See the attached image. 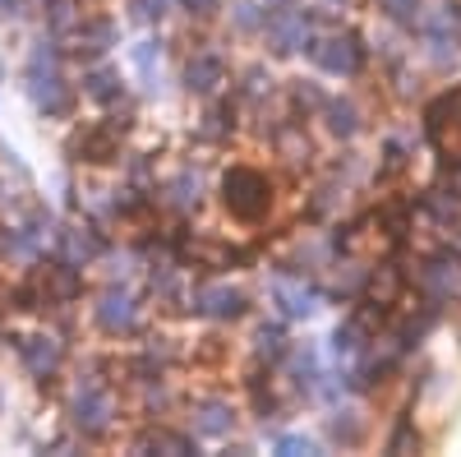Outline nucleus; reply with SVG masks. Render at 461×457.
I'll return each instance as SVG.
<instances>
[{
	"label": "nucleus",
	"instance_id": "nucleus-1",
	"mask_svg": "<svg viewBox=\"0 0 461 457\" xmlns=\"http://www.w3.org/2000/svg\"><path fill=\"white\" fill-rule=\"evenodd\" d=\"M23 93L51 121H65L74 111V102H79V84H69L65 51H60L56 37H37V42L28 47V56H23Z\"/></svg>",
	"mask_w": 461,
	"mask_h": 457
},
{
	"label": "nucleus",
	"instance_id": "nucleus-2",
	"mask_svg": "<svg viewBox=\"0 0 461 457\" xmlns=\"http://www.w3.org/2000/svg\"><path fill=\"white\" fill-rule=\"evenodd\" d=\"M65 421L79 439H106L121 421V402H115L111 384L97 374V370H79V379L69 384V398H65Z\"/></svg>",
	"mask_w": 461,
	"mask_h": 457
},
{
	"label": "nucleus",
	"instance_id": "nucleus-3",
	"mask_svg": "<svg viewBox=\"0 0 461 457\" xmlns=\"http://www.w3.org/2000/svg\"><path fill=\"white\" fill-rule=\"evenodd\" d=\"M217 195H221V208L230 213V222H263L267 208H273V180H267L263 167H249V162H236L230 171H221V185H217Z\"/></svg>",
	"mask_w": 461,
	"mask_h": 457
},
{
	"label": "nucleus",
	"instance_id": "nucleus-4",
	"mask_svg": "<svg viewBox=\"0 0 461 457\" xmlns=\"http://www.w3.org/2000/svg\"><path fill=\"white\" fill-rule=\"evenodd\" d=\"M134 116H115L106 111L102 121H88V125H74L69 134V158L84 162V167H111V162H125V134H130Z\"/></svg>",
	"mask_w": 461,
	"mask_h": 457
},
{
	"label": "nucleus",
	"instance_id": "nucleus-5",
	"mask_svg": "<svg viewBox=\"0 0 461 457\" xmlns=\"http://www.w3.org/2000/svg\"><path fill=\"white\" fill-rule=\"evenodd\" d=\"M88 324H93L102 337H111V342L134 337V333L143 328V305H139V296L130 291V282H106V287L93 296V305H88Z\"/></svg>",
	"mask_w": 461,
	"mask_h": 457
},
{
	"label": "nucleus",
	"instance_id": "nucleus-6",
	"mask_svg": "<svg viewBox=\"0 0 461 457\" xmlns=\"http://www.w3.org/2000/svg\"><path fill=\"white\" fill-rule=\"evenodd\" d=\"M304 51H310L314 69L332 74V79H356V74L365 69V56H369L365 37H360V32H351V28H328V32H314Z\"/></svg>",
	"mask_w": 461,
	"mask_h": 457
},
{
	"label": "nucleus",
	"instance_id": "nucleus-7",
	"mask_svg": "<svg viewBox=\"0 0 461 457\" xmlns=\"http://www.w3.org/2000/svg\"><path fill=\"white\" fill-rule=\"evenodd\" d=\"M185 305H189V315L203 319V324H240L249 315V291L226 282V278H208V282L185 291Z\"/></svg>",
	"mask_w": 461,
	"mask_h": 457
},
{
	"label": "nucleus",
	"instance_id": "nucleus-8",
	"mask_svg": "<svg viewBox=\"0 0 461 457\" xmlns=\"http://www.w3.org/2000/svg\"><path fill=\"white\" fill-rule=\"evenodd\" d=\"M319 32L314 23V10L310 5H267V19H263V47L267 56H295L310 47V37Z\"/></svg>",
	"mask_w": 461,
	"mask_h": 457
},
{
	"label": "nucleus",
	"instance_id": "nucleus-9",
	"mask_svg": "<svg viewBox=\"0 0 461 457\" xmlns=\"http://www.w3.org/2000/svg\"><path fill=\"white\" fill-rule=\"evenodd\" d=\"M14 356H19V370L32 379V384H51V379H60L65 370V342L60 333H28L14 342Z\"/></svg>",
	"mask_w": 461,
	"mask_h": 457
},
{
	"label": "nucleus",
	"instance_id": "nucleus-10",
	"mask_svg": "<svg viewBox=\"0 0 461 457\" xmlns=\"http://www.w3.org/2000/svg\"><path fill=\"white\" fill-rule=\"evenodd\" d=\"M185 416H189L185 425H189V434H194V439H230V430H236V421H240L236 402H230L226 393H199V398H189Z\"/></svg>",
	"mask_w": 461,
	"mask_h": 457
},
{
	"label": "nucleus",
	"instance_id": "nucleus-11",
	"mask_svg": "<svg viewBox=\"0 0 461 457\" xmlns=\"http://www.w3.org/2000/svg\"><path fill=\"white\" fill-rule=\"evenodd\" d=\"M180 84H185L189 97L212 102V97L230 84V65H226L221 51H212V47H194V51H189V60H185V69H180Z\"/></svg>",
	"mask_w": 461,
	"mask_h": 457
},
{
	"label": "nucleus",
	"instance_id": "nucleus-12",
	"mask_svg": "<svg viewBox=\"0 0 461 457\" xmlns=\"http://www.w3.org/2000/svg\"><path fill=\"white\" fill-rule=\"evenodd\" d=\"M267 300H273V310L282 319H314L323 291L304 282V273H282V278L267 282Z\"/></svg>",
	"mask_w": 461,
	"mask_h": 457
},
{
	"label": "nucleus",
	"instance_id": "nucleus-13",
	"mask_svg": "<svg viewBox=\"0 0 461 457\" xmlns=\"http://www.w3.org/2000/svg\"><path fill=\"white\" fill-rule=\"evenodd\" d=\"M203 195H208V180H203V171L199 167H176L162 185H158V204L167 208V213H180V217H189V213H199L203 208Z\"/></svg>",
	"mask_w": 461,
	"mask_h": 457
},
{
	"label": "nucleus",
	"instance_id": "nucleus-14",
	"mask_svg": "<svg viewBox=\"0 0 461 457\" xmlns=\"http://www.w3.org/2000/svg\"><path fill=\"white\" fill-rule=\"evenodd\" d=\"M69 37H74V56L79 60H106L115 47H121V23H115L111 14H84L69 28Z\"/></svg>",
	"mask_w": 461,
	"mask_h": 457
},
{
	"label": "nucleus",
	"instance_id": "nucleus-15",
	"mask_svg": "<svg viewBox=\"0 0 461 457\" xmlns=\"http://www.w3.org/2000/svg\"><path fill=\"white\" fill-rule=\"evenodd\" d=\"M79 97L102 106V111H115L125 102V74L115 69L111 60H88L84 74H79Z\"/></svg>",
	"mask_w": 461,
	"mask_h": 457
},
{
	"label": "nucleus",
	"instance_id": "nucleus-16",
	"mask_svg": "<svg viewBox=\"0 0 461 457\" xmlns=\"http://www.w3.org/2000/svg\"><path fill=\"white\" fill-rule=\"evenodd\" d=\"M314 121L323 125V134H328V139L351 143V139H360V134H365V106H360L351 93H328V102H323V111H319Z\"/></svg>",
	"mask_w": 461,
	"mask_h": 457
},
{
	"label": "nucleus",
	"instance_id": "nucleus-17",
	"mask_svg": "<svg viewBox=\"0 0 461 457\" xmlns=\"http://www.w3.org/2000/svg\"><path fill=\"white\" fill-rule=\"evenodd\" d=\"M51 241H56L60 259H69L74 269H93L97 254L106 250L93 222H65V226H56V236H51Z\"/></svg>",
	"mask_w": 461,
	"mask_h": 457
},
{
	"label": "nucleus",
	"instance_id": "nucleus-18",
	"mask_svg": "<svg viewBox=\"0 0 461 457\" xmlns=\"http://www.w3.org/2000/svg\"><path fill=\"white\" fill-rule=\"evenodd\" d=\"M286 352H291V337H286V319L277 315V319H267V324H258L254 333H249V356L258 361V365H282L286 361Z\"/></svg>",
	"mask_w": 461,
	"mask_h": 457
},
{
	"label": "nucleus",
	"instance_id": "nucleus-19",
	"mask_svg": "<svg viewBox=\"0 0 461 457\" xmlns=\"http://www.w3.org/2000/svg\"><path fill=\"white\" fill-rule=\"evenodd\" d=\"M332 259H337V241L332 236L304 232L291 245V273H323V269H332Z\"/></svg>",
	"mask_w": 461,
	"mask_h": 457
},
{
	"label": "nucleus",
	"instance_id": "nucleus-20",
	"mask_svg": "<svg viewBox=\"0 0 461 457\" xmlns=\"http://www.w3.org/2000/svg\"><path fill=\"white\" fill-rule=\"evenodd\" d=\"M130 69L139 74L143 93H162V42H152V37L134 42L130 47Z\"/></svg>",
	"mask_w": 461,
	"mask_h": 457
},
{
	"label": "nucleus",
	"instance_id": "nucleus-21",
	"mask_svg": "<svg viewBox=\"0 0 461 457\" xmlns=\"http://www.w3.org/2000/svg\"><path fill=\"white\" fill-rule=\"evenodd\" d=\"M286 111H291V116L300 121H314L319 116V111H323V102H328V88H319V79H291L286 88Z\"/></svg>",
	"mask_w": 461,
	"mask_h": 457
},
{
	"label": "nucleus",
	"instance_id": "nucleus-22",
	"mask_svg": "<svg viewBox=\"0 0 461 457\" xmlns=\"http://www.w3.org/2000/svg\"><path fill=\"white\" fill-rule=\"evenodd\" d=\"M346 199H351V180L328 176V180H319V185L310 189V213H314L319 222H328V217H337V213L346 208Z\"/></svg>",
	"mask_w": 461,
	"mask_h": 457
},
{
	"label": "nucleus",
	"instance_id": "nucleus-23",
	"mask_svg": "<svg viewBox=\"0 0 461 457\" xmlns=\"http://www.w3.org/2000/svg\"><path fill=\"white\" fill-rule=\"evenodd\" d=\"M236 121H240V102H236V106H208V111H203V121L194 125V139L208 143V148H217V143L230 139Z\"/></svg>",
	"mask_w": 461,
	"mask_h": 457
},
{
	"label": "nucleus",
	"instance_id": "nucleus-24",
	"mask_svg": "<svg viewBox=\"0 0 461 457\" xmlns=\"http://www.w3.org/2000/svg\"><path fill=\"white\" fill-rule=\"evenodd\" d=\"M365 411L360 407H337L332 416H328V439L332 443H341V448H356L360 439H365Z\"/></svg>",
	"mask_w": 461,
	"mask_h": 457
},
{
	"label": "nucleus",
	"instance_id": "nucleus-25",
	"mask_svg": "<svg viewBox=\"0 0 461 457\" xmlns=\"http://www.w3.org/2000/svg\"><path fill=\"white\" fill-rule=\"evenodd\" d=\"M378 14L388 19L393 28H406V32H420L429 19V5L425 0H378Z\"/></svg>",
	"mask_w": 461,
	"mask_h": 457
},
{
	"label": "nucleus",
	"instance_id": "nucleus-26",
	"mask_svg": "<svg viewBox=\"0 0 461 457\" xmlns=\"http://www.w3.org/2000/svg\"><path fill=\"white\" fill-rule=\"evenodd\" d=\"M263 19H267V5H258V0H230L226 5V23L236 28L240 37H258Z\"/></svg>",
	"mask_w": 461,
	"mask_h": 457
},
{
	"label": "nucleus",
	"instance_id": "nucleus-27",
	"mask_svg": "<svg viewBox=\"0 0 461 457\" xmlns=\"http://www.w3.org/2000/svg\"><path fill=\"white\" fill-rule=\"evenodd\" d=\"M332 296H341V300H351V296H360L365 287H369V269L365 263H356V259H332Z\"/></svg>",
	"mask_w": 461,
	"mask_h": 457
},
{
	"label": "nucleus",
	"instance_id": "nucleus-28",
	"mask_svg": "<svg viewBox=\"0 0 461 457\" xmlns=\"http://www.w3.org/2000/svg\"><path fill=\"white\" fill-rule=\"evenodd\" d=\"M97 269H102V282H130L134 269H143L134 250H102L97 254Z\"/></svg>",
	"mask_w": 461,
	"mask_h": 457
},
{
	"label": "nucleus",
	"instance_id": "nucleus-29",
	"mask_svg": "<svg viewBox=\"0 0 461 457\" xmlns=\"http://www.w3.org/2000/svg\"><path fill=\"white\" fill-rule=\"evenodd\" d=\"M139 448H162V452H194L199 439L189 434V430H171V425H158V430H148L139 439Z\"/></svg>",
	"mask_w": 461,
	"mask_h": 457
},
{
	"label": "nucleus",
	"instance_id": "nucleus-30",
	"mask_svg": "<svg viewBox=\"0 0 461 457\" xmlns=\"http://www.w3.org/2000/svg\"><path fill=\"white\" fill-rule=\"evenodd\" d=\"M180 10V0H125V14L134 23H167Z\"/></svg>",
	"mask_w": 461,
	"mask_h": 457
},
{
	"label": "nucleus",
	"instance_id": "nucleus-31",
	"mask_svg": "<svg viewBox=\"0 0 461 457\" xmlns=\"http://www.w3.org/2000/svg\"><path fill=\"white\" fill-rule=\"evenodd\" d=\"M263 379H267V374H254L249 384H245V398H249V407H254V416H258V421H267V416H277V411H282V398H277V388H273V384L263 388Z\"/></svg>",
	"mask_w": 461,
	"mask_h": 457
},
{
	"label": "nucleus",
	"instance_id": "nucleus-32",
	"mask_svg": "<svg viewBox=\"0 0 461 457\" xmlns=\"http://www.w3.org/2000/svg\"><path fill=\"white\" fill-rule=\"evenodd\" d=\"M273 448L277 452H319L323 443L314 434H300V430H286V434H273Z\"/></svg>",
	"mask_w": 461,
	"mask_h": 457
},
{
	"label": "nucleus",
	"instance_id": "nucleus-33",
	"mask_svg": "<svg viewBox=\"0 0 461 457\" xmlns=\"http://www.w3.org/2000/svg\"><path fill=\"white\" fill-rule=\"evenodd\" d=\"M180 5H185L189 19H199V23H203V19H212L217 10H226V0H180Z\"/></svg>",
	"mask_w": 461,
	"mask_h": 457
}]
</instances>
